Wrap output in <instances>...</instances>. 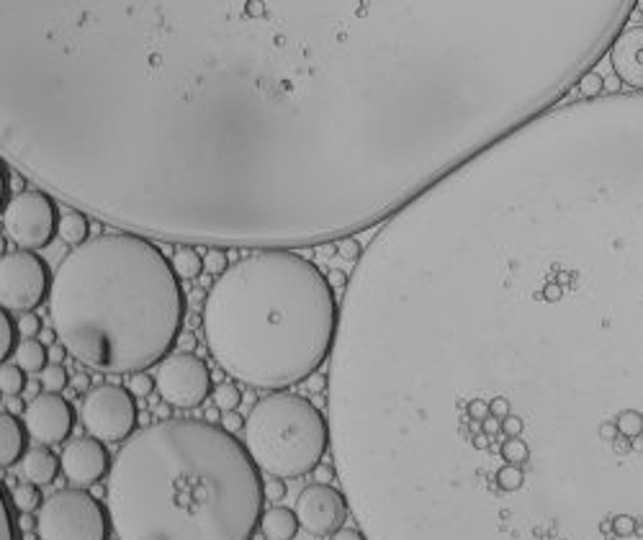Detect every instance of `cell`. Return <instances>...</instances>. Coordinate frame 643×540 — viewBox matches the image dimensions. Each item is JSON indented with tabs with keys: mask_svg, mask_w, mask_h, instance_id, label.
Listing matches in <instances>:
<instances>
[{
	"mask_svg": "<svg viewBox=\"0 0 643 540\" xmlns=\"http://www.w3.org/2000/svg\"><path fill=\"white\" fill-rule=\"evenodd\" d=\"M610 62L623 85L643 93V26H630L618 34L610 46Z\"/></svg>",
	"mask_w": 643,
	"mask_h": 540,
	"instance_id": "5bb4252c",
	"label": "cell"
},
{
	"mask_svg": "<svg viewBox=\"0 0 643 540\" xmlns=\"http://www.w3.org/2000/svg\"><path fill=\"white\" fill-rule=\"evenodd\" d=\"M18 322H15L11 311L0 309V358L3 363H8L11 355H15V347H18Z\"/></svg>",
	"mask_w": 643,
	"mask_h": 540,
	"instance_id": "44dd1931",
	"label": "cell"
},
{
	"mask_svg": "<svg viewBox=\"0 0 643 540\" xmlns=\"http://www.w3.org/2000/svg\"><path fill=\"white\" fill-rule=\"evenodd\" d=\"M576 90L582 93V98H599L605 93V77H599L597 72L592 70V72H587V75L576 83Z\"/></svg>",
	"mask_w": 643,
	"mask_h": 540,
	"instance_id": "83f0119b",
	"label": "cell"
},
{
	"mask_svg": "<svg viewBox=\"0 0 643 540\" xmlns=\"http://www.w3.org/2000/svg\"><path fill=\"white\" fill-rule=\"evenodd\" d=\"M299 515H293L286 507H270L260 518V530L268 540H293L299 533Z\"/></svg>",
	"mask_w": 643,
	"mask_h": 540,
	"instance_id": "e0dca14e",
	"label": "cell"
},
{
	"mask_svg": "<svg viewBox=\"0 0 643 540\" xmlns=\"http://www.w3.org/2000/svg\"><path fill=\"white\" fill-rule=\"evenodd\" d=\"M106 494L119 540H253L265 481L234 432L163 420L124 443Z\"/></svg>",
	"mask_w": 643,
	"mask_h": 540,
	"instance_id": "7a4b0ae2",
	"label": "cell"
},
{
	"mask_svg": "<svg viewBox=\"0 0 643 540\" xmlns=\"http://www.w3.org/2000/svg\"><path fill=\"white\" fill-rule=\"evenodd\" d=\"M70 383H72V389H75V391H88V386H90V375L77 373Z\"/></svg>",
	"mask_w": 643,
	"mask_h": 540,
	"instance_id": "8d00e7d4",
	"label": "cell"
},
{
	"mask_svg": "<svg viewBox=\"0 0 643 540\" xmlns=\"http://www.w3.org/2000/svg\"><path fill=\"white\" fill-rule=\"evenodd\" d=\"M332 540H366V533H360L355 527H340V530L332 535Z\"/></svg>",
	"mask_w": 643,
	"mask_h": 540,
	"instance_id": "d6a6232c",
	"label": "cell"
},
{
	"mask_svg": "<svg viewBox=\"0 0 643 540\" xmlns=\"http://www.w3.org/2000/svg\"><path fill=\"white\" fill-rule=\"evenodd\" d=\"M337 252H340V257H345V260H358L363 252H360L358 242H355V237H345V240L337 242Z\"/></svg>",
	"mask_w": 643,
	"mask_h": 540,
	"instance_id": "4dcf8cb0",
	"label": "cell"
},
{
	"mask_svg": "<svg viewBox=\"0 0 643 540\" xmlns=\"http://www.w3.org/2000/svg\"><path fill=\"white\" fill-rule=\"evenodd\" d=\"M37 533L39 540H108V518L85 489H62L42 504Z\"/></svg>",
	"mask_w": 643,
	"mask_h": 540,
	"instance_id": "8992f818",
	"label": "cell"
},
{
	"mask_svg": "<svg viewBox=\"0 0 643 540\" xmlns=\"http://www.w3.org/2000/svg\"><path fill=\"white\" fill-rule=\"evenodd\" d=\"M158 417H163V420H172V417H170V404H167V401H165V406H160V409H158Z\"/></svg>",
	"mask_w": 643,
	"mask_h": 540,
	"instance_id": "ab89813d",
	"label": "cell"
},
{
	"mask_svg": "<svg viewBox=\"0 0 643 540\" xmlns=\"http://www.w3.org/2000/svg\"><path fill=\"white\" fill-rule=\"evenodd\" d=\"M0 389H3V399L18 397L26 389V371L18 363H3V368H0Z\"/></svg>",
	"mask_w": 643,
	"mask_h": 540,
	"instance_id": "603a6c76",
	"label": "cell"
},
{
	"mask_svg": "<svg viewBox=\"0 0 643 540\" xmlns=\"http://www.w3.org/2000/svg\"><path fill=\"white\" fill-rule=\"evenodd\" d=\"M68 383H70V375L62 363H52V366H46L44 371H42V386H44L46 391H52V394H60Z\"/></svg>",
	"mask_w": 643,
	"mask_h": 540,
	"instance_id": "d4e9b609",
	"label": "cell"
},
{
	"mask_svg": "<svg viewBox=\"0 0 643 540\" xmlns=\"http://www.w3.org/2000/svg\"><path fill=\"white\" fill-rule=\"evenodd\" d=\"M13 502L6 496L3 489V504H0V540H15V518H13Z\"/></svg>",
	"mask_w": 643,
	"mask_h": 540,
	"instance_id": "484cf974",
	"label": "cell"
},
{
	"mask_svg": "<svg viewBox=\"0 0 643 540\" xmlns=\"http://www.w3.org/2000/svg\"><path fill=\"white\" fill-rule=\"evenodd\" d=\"M72 428H75V409L60 394H52V391L37 394L26 406V430L37 443H65Z\"/></svg>",
	"mask_w": 643,
	"mask_h": 540,
	"instance_id": "7c38bea8",
	"label": "cell"
},
{
	"mask_svg": "<svg viewBox=\"0 0 643 540\" xmlns=\"http://www.w3.org/2000/svg\"><path fill=\"white\" fill-rule=\"evenodd\" d=\"M301 527L312 535H335L348 520V496L329 484H312L296 499Z\"/></svg>",
	"mask_w": 643,
	"mask_h": 540,
	"instance_id": "8fae6325",
	"label": "cell"
},
{
	"mask_svg": "<svg viewBox=\"0 0 643 540\" xmlns=\"http://www.w3.org/2000/svg\"><path fill=\"white\" fill-rule=\"evenodd\" d=\"M335 473H337V468L335 465H324V463H319L314 468V476H317V481H322V484H327V481H332L335 479Z\"/></svg>",
	"mask_w": 643,
	"mask_h": 540,
	"instance_id": "836d02e7",
	"label": "cell"
},
{
	"mask_svg": "<svg viewBox=\"0 0 643 540\" xmlns=\"http://www.w3.org/2000/svg\"><path fill=\"white\" fill-rule=\"evenodd\" d=\"M206 420H209V422H217L219 420V406H217V409H209V412H206Z\"/></svg>",
	"mask_w": 643,
	"mask_h": 540,
	"instance_id": "60d3db41",
	"label": "cell"
},
{
	"mask_svg": "<svg viewBox=\"0 0 643 540\" xmlns=\"http://www.w3.org/2000/svg\"><path fill=\"white\" fill-rule=\"evenodd\" d=\"M3 409H6V412L18 414L23 409V401L18 397H6V399H3Z\"/></svg>",
	"mask_w": 643,
	"mask_h": 540,
	"instance_id": "d590c367",
	"label": "cell"
},
{
	"mask_svg": "<svg viewBox=\"0 0 643 540\" xmlns=\"http://www.w3.org/2000/svg\"><path fill=\"white\" fill-rule=\"evenodd\" d=\"M160 397L175 409H196L211 394V371L198 355L172 353L158 368Z\"/></svg>",
	"mask_w": 643,
	"mask_h": 540,
	"instance_id": "30bf717a",
	"label": "cell"
},
{
	"mask_svg": "<svg viewBox=\"0 0 643 540\" xmlns=\"http://www.w3.org/2000/svg\"><path fill=\"white\" fill-rule=\"evenodd\" d=\"M15 363L26 371V373H42L46 368V360H49V350H46L39 340H23V342H18V347H15Z\"/></svg>",
	"mask_w": 643,
	"mask_h": 540,
	"instance_id": "d6986e66",
	"label": "cell"
},
{
	"mask_svg": "<svg viewBox=\"0 0 643 540\" xmlns=\"http://www.w3.org/2000/svg\"><path fill=\"white\" fill-rule=\"evenodd\" d=\"M134 399L136 397L127 386H116V383L96 386L82 404V425L88 435L98 437L101 443H127L136 432V422H139Z\"/></svg>",
	"mask_w": 643,
	"mask_h": 540,
	"instance_id": "9c48e42d",
	"label": "cell"
},
{
	"mask_svg": "<svg viewBox=\"0 0 643 540\" xmlns=\"http://www.w3.org/2000/svg\"><path fill=\"white\" fill-rule=\"evenodd\" d=\"M172 268H175L178 278H186V281H191V278L201 276L203 257L198 255L193 248H178V250H175V255H172Z\"/></svg>",
	"mask_w": 643,
	"mask_h": 540,
	"instance_id": "ffe728a7",
	"label": "cell"
},
{
	"mask_svg": "<svg viewBox=\"0 0 643 540\" xmlns=\"http://www.w3.org/2000/svg\"><path fill=\"white\" fill-rule=\"evenodd\" d=\"M242 401V391L234 386V383H219L214 389V404L222 409V412H234Z\"/></svg>",
	"mask_w": 643,
	"mask_h": 540,
	"instance_id": "cb8c5ba5",
	"label": "cell"
},
{
	"mask_svg": "<svg viewBox=\"0 0 643 540\" xmlns=\"http://www.w3.org/2000/svg\"><path fill=\"white\" fill-rule=\"evenodd\" d=\"M62 242H68L72 248H80L82 242H88V234H90V221L88 217L77 209H70L65 211L60 217V232Z\"/></svg>",
	"mask_w": 643,
	"mask_h": 540,
	"instance_id": "ac0fdd59",
	"label": "cell"
},
{
	"mask_svg": "<svg viewBox=\"0 0 643 540\" xmlns=\"http://www.w3.org/2000/svg\"><path fill=\"white\" fill-rule=\"evenodd\" d=\"M18 527H21L23 533H29L31 527H37V520H29L26 515H21V520H18Z\"/></svg>",
	"mask_w": 643,
	"mask_h": 540,
	"instance_id": "f35d334b",
	"label": "cell"
},
{
	"mask_svg": "<svg viewBox=\"0 0 643 540\" xmlns=\"http://www.w3.org/2000/svg\"><path fill=\"white\" fill-rule=\"evenodd\" d=\"M49 316L75 360L103 373H139L175 347L186 293L150 237L121 229L82 242L57 265Z\"/></svg>",
	"mask_w": 643,
	"mask_h": 540,
	"instance_id": "3957f363",
	"label": "cell"
},
{
	"mask_svg": "<svg viewBox=\"0 0 643 540\" xmlns=\"http://www.w3.org/2000/svg\"><path fill=\"white\" fill-rule=\"evenodd\" d=\"M62 468V461L54 456L52 450L46 445H39V448L26 450V456L21 461V476L37 487H46L57 479V473Z\"/></svg>",
	"mask_w": 643,
	"mask_h": 540,
	"instance_id": "2e32d148",
	"label": "cell"
},
{
	"mask_svg": "<svg viewBox=\"0 0 643 540\" xmlns=\"http://www.w3.org/2000/svg\"><path fill=\"white\" fill-rule=\"evenodd\" d=\"M136 399H147L152 394V389H158V381L150 378V375L139 371V373H132L129 375V386H127Z\"/></svg>",
	"mask_w": 643,
	"mask_h": 540,
	"instance_id": "4316f807",
	"label": "cell"
},
{
	"mask_svg": "<svg viewBox=\"0 0 643 540\" xmlns=\"http://www.w3.org/2000/svg\"><path fill=\"white\" fill-rule=\"evenodd\" d=\"M62 473L75 487H93L108 473V450L98 437H77L62 450Z\"/></svg>",
	"mask_w": 643,
	"mask_h": 540,
	"instance_id": "4fadbf2b",
	"label": "cell"
},
{
	"mask_svg": "<svg viewBox=\"0 0 643 540\" xmlns=\"http://www.w3.org/2000/svg\"><path fill=\"white\" fill-rule=\"evenodd\" d=\"M340 304L329 278L293 250H253L203 301V338L227 373L284 391L332 355Z\"/></svg>",
	"mask_w": 643,
	"mask_h": 540,
	"instance_id": "277c9868",
	"label": "cell"
},
{
	"mask_svg": "<svg viewBox=\"0 0 643 540\" xmlns=\"http://www.w3.org/2000/svg\"><path fill=\"white\" fill-rule=\"evenodd\" d=\"M242 425H245V422H242V417L237 412H227V417L222 420V428L229 430V432H237Z\"/></svg>",
	"mask_w": 643,
	"mask_h": 540,
	"instance_id": "e575fe53",
	"label": "cell"
},
{
	"mask_svg": "<svg viewBox=\"0 0 643 540\" xmlns=\"http://www.w3.org/2000/svg\"><path fill=\"white\" fill-rule=\"evenodd\" d=\"M26 425L13 412L0 414V463L13 465L26 456Z\"/></svg>",
	"mask_w": 643,
	"mask_h": 540,
	"instance_id": "9a60e30c",
	"label": "cell"
},
{
	"mask_svg": "<svg viewBox=\"0 0 643 540\" xmlns=\"http://www.w3.org/2000/svg\"><path fill=\"white\" fill-rule=\"evenodd\" d=\"M54 276L34 250H13L0 260V307L6 311H34L52 293Z\"/></svg>",
	"mask_w": 643,
	"mask_h": 540,
	"instance_id": "52a82bcc",
	"label": "cell"
},
{
	"mask_svg": "<svg viewBox=\"0 0 643 540\" xmlns=\"http://www.w3.org/2000/svg\"><path fill=\"white\" fill-rule=\"evenodd\" d=\"M245 440L262 471L278 479H296L322 463L332 432L314 401L291 391H273L250 409Z\"/></svg>",
	"mask_w": 643,
	"mask_h": 540,
	"instance_id": "5b68a950",
	"label": "cell"
},
{
	"mask_svg": "<svg viewBox=\"0 0 643 540\" xmlns=\"http://www.w3.org/2000/svg\"><path fill=\"white\" fill-rule=\"evenodd\" d=\"M284 496H286V484L278 479V476L265 481V499H268V502H281Z\"/></svg>",
	"mask_w": 643,
	"mask_h": 540,
	"instance_id": "1f68e13d",
	"label": "cell"
},
{
	"mask_svg": "<svg viewBox=\"0 0 643 540\" xmlns=\"http://www.w3.org/2000/svg\"><path fill=\"white\" fill-rule=\"evenodd\" d=\"M60 217L52 193L21 191L3 206V229L21 250H42L60 232Z\"/></svg>",
	"mask_w": 643,
	"mask_h": 540,
	"instance_id": "ba28073f",
	"label": "cell"
},
{
	"mask_svg": "<svg viewBox=\"0 0 643 540\" xmlns=\"http://www.w3.org/2000/svg\"><path fill=\"white\" fill-rule=\"evenodd\" d=\"M65 355H68V347H65V345H54L52 350H49V358H52L54 363H62V360H65Z\"/></svg>",
	"mask_w": 643,
	"mask_h": 540,
	"instance_id": "74e56055",
	"label": "cell"
},
{
	"mask_svg": "<svg viewBox=\"0 0 643 540\" xmlns=\"http://www.w3.org/2000/svg\"><path fill=\"white\" fill-rule=\"evenodd\" d=\"M203 268L209 270L211 276H222L229 265H227V255L222 252V248H211L209 255L203 257Z\"/></svg>",
	"mask_w": 643,
	"mask_h": 540,
	"instance_id": "f1b7e54d",
	"label": "cell"
},
{
	"mask_svg": "<svg viewBox=\"0 0 643 540\" xmlns=\"http://www.w3.org/2000/svg\"><path fill=\"white\" fill-rule=\"evenodd\" d=\"M327 386L329 430L502 422L345 489L368 540H643V93L551 108L394 214Z\"/></svg>",
	"mask_w": 643,
	"mask_h": 540,
	"instance_id": "6da1fadb",
	"label": "cell"
},
{
	"mask_svg": "<svg viewBox=\"0 0 643 540\" xmlns=\"http://www.w3.org/2000/svg\"><path fill=\"white\" fill-rule=\"evenodd\" d=\"M11 502H13L18 515H29V512L42 507V491H39L37 484L26 481V484H18V487L11 491Z\"/></svg>",
	"mask_w": 643,
	"mask_h": 540,
	"instance_id": "7402d4cb",
	"label": "cell"
},
{
	"mask_svg": "<svg viewBox=\"0 0 643 540\" xmlns=\"http://www.w3.org/2000/svg\"><path fill=\"white\" fill-rule=\"evenodd\" d=\"M18 332L23 335V340L37 338L39 332H42V319L34 311H26V314L18 316Z\"/></svg>",
	"mask_w": 643,
	"mask_h": 540,
	"instance_id": "f546056e",
	"label": "cell"
}]
</instances>
